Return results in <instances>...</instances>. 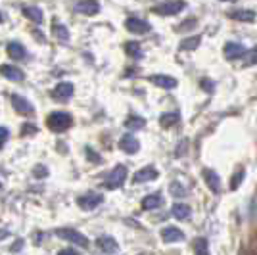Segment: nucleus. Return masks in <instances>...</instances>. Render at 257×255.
<instances>
[{
  "mask_svg": "<svg viewBox=\"0 0 257 255\" xmlns=\"http://www.w3.org/2000/svg\"><path fill=\"white\" fill-rule=\"evenodd\" d=\"M46 123H48V127H50L54 132H64V130H68V128L71 127L73 119H71V115L66 113V111H54V113L48 115Z\"/></svg>",
  "mask_w": 257,
  "mask_h": 255,
  "instance_id": "1",
  "label": "nucleus"
},
{
  "mask_svg": "<svg viewBox=\"0 0 257 255\" xmlns=\"http://www.w3.org/2000/svg\"><path fill=\"white\" fill-rule=\"evenodd\" d=\"M184 2L183 0H169V2H161L152 8V12L157 14V16H177L179 12L184 10Z\"/></svg>",
  "mask_w": 257,
  "mask_h": 255,
  "instance_id": "2",
  "label": "nucleus"
},
{
  "mask_svg": "<svg viewBox=\"0 0 257 255\" xmlns=\"http://www.w3.org/2000/svg\"><path fill=\"white\" fill-rule=\"evenodd\" d=\"M127 179V167L125 165H117L110 175H108V179H106V188H110V190H115V188H119L123 186V182Z\"/></svg>",
  "mask_w": 257,
  "mask_h": 255,
  "instance_id": "3",
  "label": "nucleus"
},
{
  "mask_svg": "<svg viewBox=\"0 0 257 255\" xmlns=\"http://www.w3.org/2000/svg\"><path fill=\"white\" fill-rule=\"evenodd\" d=\"M56 234L60 238H64V240H68V242H71V244H77L79 248H88L86 236H83L81 232H77V230H73V228H58Z\"/></svg>",
  "mask_w": 257,
  "mask_h": 255,
  "instance_id": "4",
  "label": "nucleus"
},
{
  "mask_svg": "<svg viewBox=\"0 0 257 255\" xmlns=\"http://www.w3.org/2000/svg\"><path fill=\"white\" fill-rule=\"evenodd\" d=\"M125 27L135 33V35H142V33H148L152 29V25L146 21V19H140V18H129L125 21Z\"/></svg>",
  "mask_w": 257,
  "mask_h": 255,
  "instance_id": "5",
  "label": "nucleus"
},
{
  "mask_svg": "<svg viewBox=\"0 0 257 255\" xmlns=\"http://www.w3.org/2000/svg\"><path fill=\"white\" fill-rule=\"evenodd\" d=\"M104 201V196L102 194H85V196H79L77 198V203H79V207H83V209H94V207H98L100 203Z\"/></svg>",
  "mask_w": 257,
  "mask_h": 255,
  "instance_id": "6",
  "label": "nucleus"
},
{
  "mask_svg": "<svg viewBox=\"0 0 257 255\" xmlns=\"http://www.w3.org/2000/svg\"><path fill=\"white\" fill-rule=\"evenodd\" d=\"M12 106L16 109L17 113H21V115H33V106L23 98V96H19V94H14L12 96Z\"/></svg>",
  "mask_w": 257,
  "mask_h": 255,
  "instance_id": "7",
  "label": "nucleus"
},
{
  "mask_svg": "<svg viewBox=\"0 0 257 255\" xmlns=\"http://www.w3.org/2000/svg\"><path fill=\"white\" fill-rule=\"evenodd\" d=\"M75 10L79 14H85V16H94V14L100 12V4L96 0H81V2H77Z\"/></svg>",
  "mask_w": 257,
  "mask_h": 255,
  "instance_id": "8",
  "label": "nucleus"
},
{
  "mask_svg": "<svg viewBox=\"0 0 257 255\" xmlns=\"http://www.w3.org/2000/svg\"><path fill=\"white\" fill-rule=\"evenodd\" d=\"M73 96V85L71 83H60V85H56V89L52 91V98L54 100H69Z\"/></svg>",
  "mask_w": 257,
  "mask_h": 255,
  "instance_id": "9",
  "label": "nucleus"
},
{
  "mask_svg": "<svg viewBox=\"0 0 257 255\" xmlns=\"http://www.w3.org/2000/svg\"><path fill=\"white\" fill-rule=\"evenodd\" d=\"M157 179V169L154 167H144V169H140L135 173V177H133V182L135 184H142V182H150Z\"/></svg>",
  "mask_w": 257,
  "mask_h": 255,
  "instance_id": "10",
  "label": "nucleus"
},
{
  "mask_svg": "<svg viewBox=\"0 0 257 255\" xmlns=\"http://www.w3.org/2000/svg\"><path fill=\"white\" fill-rule=\"evenodd\" d=\"M204 181H206V184L209 186V190L211 192H219L221 190V179H219V175L215 173V171H211V169H204Z\"/></svg>",
  "mask_w": 257,
  "mask_h": 255,
  "instance_id": "11",
  "label": "nucleus"
},
{
  "mask_svg": "<svg viewBox=\"0 0 257 255\" xmlns=\"http://www.w3.org/2000/svg\"><path fill=\"white\" fill-rule=\"evenodd\" d=\"M246 54V48L238 42H226L224 44V58L226 60H238Z\"/></svg>",
  "mask_w": 257,
  "mask_h": 255,
  "instance_id": "12",
  "label": "nucleus"
},
{
  "mask_svg": "<svg viewBox=\"0 0 257 255\" xmlns=\"http://www.w3.org/2000/svg\"><path fill=\"white\" fill-rule=\"evenodd\" d=\"M119 146L123 152H127V154H137L140 144H138V140L133 136V134H123L119 140Z\"/></svg>",
  "mask_w": 257,
  "mask_h": 255,
  "instance_id": "13",
  "label": "nucleus"
},
{
  "mask_svg": "<svg viewBox=\"0 0 257 255\" xmlns=\"http://www.w3.org/2000/svg\"><path fill=\"white\" fill-rule=\"evenodd\" d=\"M98 248L106 254H117L119 252V244L115 242V238L111 236H100L98 238Z\"/></svg>",
  "mask_w": 257,
  "mask_h": 255,
  "instance_id": "14",
  "label": "nucleus"
},
{
  "mask_svg": "<svg viewBox=\"0 0 257 255\" xmlns=\"http://www.w3.org/2000/svg\"><path fill=\"white\" fill-rule=\"evenodd\" d=\"M150 81L154 83L155 87H161V89H175L177 87V79L175 77H169V75H152Z\"/></svg>",
  "mask_w": 257,
  "mask_h": 255,
  "instance_id": "15",
  "label": "nucleus"
},
{
  "mask_svg": "<svg viewBox=\"0 0 257 255\" xmlns=\"http://www.w3.org/2000/svg\"><path fill=\"white\" fill-rule=\"evenodd\" d=\"M0 75L10 79V81H23V71L17 69L16 65H8V64L0 65Z\"/></svg>",
  "mask_w": 257,
  "mask_h": 255,
  "instance_id": "16",
  "label": "nucleus"
},
{
  "mask_svg": "<svg viewBox=\"0 0 257 255\" xmlns=\"http://www.w3.org/2000/svg\"><path fill=\"white\" fill-rule=\"evenodd\" d=\"M200 42H202V36H200V35L188 36V38L181 40V44H179V50H183V52H192V50H196V48L200 46Z\"/></svg>",
  "mask_w": 257,
  "mask_h": 255,
  "instance_id": "17",
  "label": "nucleus"
},
{
  "mask_svg": "<svg viewBox=\"0 0 257 255\" xmlns=\"http://www.w3.org/2000/svg\"><path fill=\"white\" fill-rule=\"evenodd\" d=\"M161 238L165 240V242H181L184 234H183V230H179V228H175V226H165L163 230H161Z\"/></svg>",
  "mask_w": 257,
  "mask_h": 255,
  "instance_id": "18",
  "label": "nucleus"
},
{
  "mask_svg": "<svg viewBox=\"0 0 257 255\" xmlns=\"http://www.w3.org/2000/svg\"><path fill=\"white\" fill-rule=\"evenodd\" d=\"M8 56L17 62V60H23V58L27 56V52H25V48H23L19 42H10V44H8Z\"/></svg>",
  "mask_w": 257,
  "mask_h": 255,
  "instance_id": "19",
  "label": "nucleus"
},
{
  "mask_svg": "<svg viewBox=\"0 0 257 255\" xmlns=\"http://www.w3.org/2000/svg\"><path fill=\"white\" fill-rule=\"evenodd\" d=\"M171 213H173V217L175 219H181V221H184V219H188L190 217V207L186 205V203H175L173 205V209H171Z\"/></svg>",
  "mask_w": 257,
  "mask_h": 255,
  "instance_id": "20",
  "label": "nucleus"
},
{
  "mask_svg": "<svg viewBox=\"0 0 257 255\" xmlns=\"http://www.w3.org/2000/svg\"><path fill=\"white\" fill-rule=\"evenodd\" d=\"M161 203H163V198L159 194H152L142 200V209H157V207H161Z\"/></svg>",
  "mask_w": 257,
  "mask_h": 255,
  "instance_id": "21",
  "label": "nucleus"
},
{
  "mask_svg": "<svg viewBox=\"0 0 257 255\" xmlns=\"http://www.w3.org/2000/svg\"><path fill=\"white\" fill-rule=\"evenodd\" d=\"M181 121V115L177 113V111H171V113H163L161 115V119H159V123H161V127L163 128H169L173 125H177Z\"/></svg>",
  "mask_w": 257,
  "mask_h": 255,
  "instance_id": "22",
  "label": "nucleus"
},
{
  "mask_svg": "<svg viewBox=\"0 0 257 255\" xmlns=\"http://www.w3.org/2000/svg\"><path fill=\"white\" fill-rule=\"evenodd\" d=\"M52 33H54V36L58 38V40H69V31L66 25H62V23H58V21H54L52 23Z\"/></svg>",
  "mask_w": 257,
  "mask_h": 255,
  "instance_id": "23",
  "label": "nucleus"
},
{
  "mask_svg": "<svg viewBox=\"0 0 257 255\" xmlns=\"http://www.w3.org/2000/svg\"><path fill=\"white\" fill-rule=\"evenodd\" d=\"M146 125V119L144 117H138V115H131V117H127V121H125V127L129 128V130H138V128H142Z\"/></svg>",
  "mask_w": 257,
  "mask_h": 255,
  "instance_id": "24",
  "label": "nucleus"
},
{
  "mask_svg": "<svg viewBox=\"0 0 257 255\" xmlns=\"http://www.w3.org/2000/svg\"><path fill=\"white\" fill-rule=\"evenodd\" d=\"M23 16L29 18L31 21H35V23H42V12H40L38 8H35V6L23 8Z\"/></svg>",
  "mask_w": 257,
  "mask_h": 255,
  "instance_id": "25",
  "label": "nucleus"
},
{
  "mask_svg": "<svg viewBox=\"0 0 257 255\" xmlns=\"http://www.w3.org/2000/svg\"><path fill=\"white\" fill-rule=\"evenodd\" d=\"M230 18L236 19V21H254L256 19V12L252 10H236L230 14Z\"/></svg>",
  "mask_w": 257,
  "mask_h": 255,
  "instance_id": "26",
  "label": "nucleus"
},
{
  "mask_svg": "<svg viewBox=\"0 0 257 255\" xmlns=\"http://www.w3.org/2000/svg\"><path fill=\"white\" fill-rule=\"evenodd\" d=\"M125 50H127V54L131 56V58H140V56H142L140 44H138V42H135V40H129V42L125 44Z\"/></svg>",
  "mask_w": 257,
  "mask_h": 255,
  "instance_id": "27",
  "label": "nucleus"
},
{
  "mask_svg": "<svg viewBox=\"0 0 257 255\" xmlns=\"http://www.w3.org/2000/svg\"><path fill=\"white\" fill-rule=\"evenodd\" d=\"M169 192H171L175 198H184L186 196V188L181 182H171L169 184Z\"/></svg>",
  "mask_w": 257,
  "mask_h": 255,
  "instance_id": "28",
  "label": "nucleus"
},
{
  "mask_svg": "<svg viewBox=\"0 0 257 255\" xmlns=\"http://www.w3.org/2000/svg\"><path fill=\"white\" fill-rule=\"evenodd\" d=\"M242 179H244V169H238V171L234 173V177H232V181H230V188H232V190H236V188L240 186Z\"/></svg>",
  "mask_w": 257,
  "mask_h": 255,
  "instance_id": "29",
  "label": "nucleus"
},
{
  "mask_svg": "<svg viewBox=\"0 0 257 255\" xmlns=\"http://www.w3.org/2000/svg\"><path fill=\"white\" fill-rule=\"evenodd\" d=\"M196 252H198V255H209L207 254V240L206 238H200V240H198V244H196Z\"/></svg>",
  "mask_w": 257,
  "mask_h": 255,
  "instance_id": "30",
  "label": "nucleus"
},
{
  "mask_svg": "<svg viewBox=\"0 0 257 255\" xmlns=\"http://www.w3.org/2000/svg\"><path fill=\"white\" fill-rule=\"evenodd\" d=\"M246 65H257V48L250 50V54L246 56Z\"/></svg>",
  "mask_w": 257,
  "mask_h": 255,
  "instance_id": "31",
  "label": "nucleus"
},
{
  "mask_svg": "<svg viewBox=\"0 0 257 255\" xmlns=\"http://www.w3.org/2000/svg\"><path fill=\"white\" fill-rule=\"evenodd\" d=\"M33 173H35V177L37 179H42V177H46L48 175V169L46 167H42V165H37L33 169Z\"/></svg>",
  "mask_w": 257,
  "mask_h": 255,
  "instance_id": "32",
  "label": "nucleus"
},
{
  "mask_svg": "<svg viewBox=\"0 0 257 255\" xmlns=\"http://www.w3.org/2000/svg\"><path fill=\"white\" fill-rule=\"evenodd\" d=\"M8 136H10V132H8V128L6 127H0V148L8 142Z\"/></svg>",
  "mask_w": 257,
  "mask_h": 255,
  "instance_id": "33",
  "label": "nucleus"
},
{
  "mask_svg": "<svg viewBox=\"0 0 257 255\" xmlns=\"http://www.w3.org/2000/svg\"><path fill=\"white\" fill-rule=\"evenodd\" d=\"M86 156H88V159H90V161H94V163H100V161H102V159H100V156H98L96 152H92L90 148H86Z\"/></svg>",
  "mask_w": 257,
  "mask_h": 255,
  "instance_id": "34",
  "label": "nucleus"
},
{
  "mask_svg": "<svg viewBox=\"0 0 257 255\" xmlns=\"http://www.w3.org/2000/svg\"><path fill=\"white\" fill-rule=\"evenodd\" d=\"M29 132L35 134V132H37V127L31 125V123H25V125H23V134H29Z\"/></svg>",
  "mask_w": 257,
  "mask_h": 255,
  "instance_id": "35",
  "label": "nucleus"
},
{
  "mask_svg": "<svg viewBox=\"0 0 257 255\" xmlns=\"http://www.w3.org/2000/svg\"><path fill=\"white\" fill-rule=\"evenodd\" d=\"M200 85H202V89H204V91H207V92L213 91V85L209 83V79H202V81H200Z\"/></svg>",
  "mask_w": 257,
  "mask_h": 255,
  "instance_id": "36",
  "label": "nucleus"
},
{
  "mask_svg": "<svg viewBox=\"0 0 257 255\" xmlns=\"http://www.w3.org/2000/svg\"><path fill=\"white\" fill-rule=\"evenodd\" d=\"M58 255H79L77 254V252H75V250H60V252H58Z\"/></svg>",
  "mask_w": 257,
  "mask_h": 255,
  "instance_id": "37",
  "label": "nucleus"
},
{
  "mask_svg": "<svg viewBox=\"0 0 257 255\" xmlns=\"http://www.w3.org/2000/svg\"><path fill=\"white\" fill-rule=\"evenodd\" d=\"M21 246H23V242H17V244H14V246H12V252H16V250H21Z\"/></svg>",
  "mask_w": 257,
  "mask_h": 255,
  "instance_id": "38",
  "label": "nucleus"
},
{
  "mask_svg": "<svg viewBox=\"0 0 257 255\" xmlns=\"http://www.w3.org/2000/svg\"><path fill=\"white\" fill-rule=\"evenodd\" d=\"M6 236H10V232L8 230H0V240H4Z\"/></svg>",
  "mask_w": 257,
  "mask_h": 255,
  "instance_id": "39",
  "label": "nucleus"
},
{
  "mask_svg": "<svg viewBox=\"0 0 257 255\" xmlns=\"http://www.w3.org/2000/svg\"><path fill=\"white\" fill-rule=\"evenodd\" d=\"M2 21H4V19H2V14H0V23H2Z\"/></svg>",
  "mask_w": 257,
  "mask_h": 255,
  "instance_id": "40",
  "label": "nucleus"
},
{
  "mask_svg": "<svg viewBox=\"0 0 257 255\" xmlns=\"http://www.w3.org/2000/svg\"><path fill=\"white\" fill-rule=\"evenodd\" d=\"M224 2H230V0H224Z\"/></svg>",
  "mask_w": 257,
  "mask_h": 255,
  "instance_id": "41",
  "label": "nucleus"
},
{
  "mask_svg": "<svg viewBox=\"0 0 257 255\" xmlns=\"http://www.w3.org/2000/svg\"><path fill=\"white\" fill-rule=\"evenodd\" d=\"M0 188H2V184H0Z\"/></svg>",
  "mask_w": 257,
  "mask_h": 255,
  "instance_id": "42",
  "label": "nucleus"
}]
</instances>
